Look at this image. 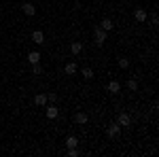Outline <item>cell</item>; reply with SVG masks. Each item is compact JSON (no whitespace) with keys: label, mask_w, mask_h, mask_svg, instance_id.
Instances as JSON below:
<instances>
[{"label":"cell","mask_w":159,"mask_h":157,"mask_svg":"<svg viewBox=\"0 0 159 157\" xmlns=\"http://www.w3.org/2000/svg\"><path fill=\"white\" fill-rule=\"evenodd\" d=\"M93 38H96V45L102 47V45L106 43V32H104L100 25H96V28H93Z\"/></svg>","instance_id":"cell-1"},{"label":"cell","mask_w":159,"mask_h":157,"mask_svg":"<svg viewBox=\"0 0 159 157\" xmlns=\"http://www.w3.org/2000/svg\"><path fill=\"white\" fill-rule=\"evenodd\" d=\"M117 123H119L121 127H129V125H132V117H129V113H121V115L117 117Z\"/></svg>","instance_id":"cell-2"},{"label":"cell","mask_w":159,"mask_h":157,"mask_svg":"<svg viewBox=\"0 0 159 157\" xmlns=\"http://www.w3.org/2000/svg\"><path fill=\"white\" fill-rule=\"evenodd\" d=\"M32 43L45 45V32H43V30H34V32H32Z\"/></svg>","instance_id":"cell-3"},{"label":"cell","mask_w":159,"mask_h":157,"mask_svg":"<svg viewBox=\"0 0 159 157\" xmlns=\"http://www.w3.org/2000/svg\"><path fill=\"white\" fill-rule=\"evenodd\" d=\"M134 19H136V21H138V24H144V21H147V11L138 7V9H136V11H134Z\"/></svg>","instance_id":"cell-4"},{"label":"cell","mask_w":159,"mask_h":157,"mask_svg":"<svg viewBox=\"0 0 159 157\" xmlns=\"http://www.w3.org/2000/svg\"><path fill=\"white\" fill-rule=\"evenodd\" d=\"M106 132H108V136H110V138H117V136L121 134V125H119V123H110Z\"/></svg>","instance_id":"cell-5"},{"label":"cell","mask_w":159,"mask_h":157,"mask_svg":"<svg viewBox=\"0 0 159 157\" xmlns=\"http://www.w3.org/2000/svg\"><path fill=\"white\" fill-rule=\"evenodd\" d=\"M45 115H47V119H57V115H60V109L51 104V106H47V109H45Z\"/></svg>","instance_id":"cell-6"},{"label":"cell","mask_w":159,"mask_h":157,"mask_svg":"<svg viewBox=\"0 0 159 157\" xmlns=\"http://www.w3.org/2000/svg\"><path fill=\"white\" fill-rule=\"evenodd\" d=\"M21 11H24V15H28V17H32V15L36 13V7H34L32 2H25V4H21Z\"/></svg>","instance_id":"cell-7"},{"label":"cell","mask_w":159,"mask_h":157,"mask_svg":"<svg viewBox=\"0 0 159 157\" xmlns=\"http://www.w3.org/2000/svg\"><path fill=\"white\" fill-rule=\"evenodd\" d=\"M79 72V66H76V62H68L66 66H64V74H76Z\"/></svg>","instance_id":"cell-8"},{"label":"cell","mask_w":159,"mask_h":157,"mask_svg":"<svg viewBox=\"0 0 159 157\" xmlns=\"http://www.w3.org/2000/svg\"><path fill=\"white\" fill-rule=\"evenodd\" d=\"M70 51H72V55H79V53H83V43H81V40H74L72 45H70Z\"/></svg>","instance_id":"cell-9"},{"label":"cell","mask_w":159,"mask_h":157,"mask_svg":"<svg viewBox=\"0 0 159 157\" xmlns=\"http://www.w3.org/2000/svg\"><path fill=\"white\" fill-rule=\"evenodd\" d=\"M49 100H47V94H36V98H34V104L36 106H45Z\"/></svg>","instance_id":"cell-10"},{"label":"cell","mask_w":159,"mask_h":157,"mask_svg":"<svg viewBox=\"0 0 159 157\" xmlns=\"http://www.w3.org/2000/svg\"><path fill=\"white\" fill-rule=\"evenodd\" d=\"M106 89H108L110 94H119V91H121V85H119V81H110Z\"/></svg>","instance_id":"cell-11"},{"label":"cell","mask_w":159,"mask_h":157,"mask_svg":"<svg viewBox=\"0 0 159 157\" xmlns=\"http://www.w3.org/2000/svg\"><path fill=\"white\" fill-rule=\"evenodd\" d=\"M87 119H89V117H87L85 113H76V115H74V121H76L79 125H85V123H87Z\"/></svg>","instance_id":"cell-12"},{"label":"cell","mask_w":159,"mask_h":157,"mask_svg":"<svg viewBox=\"0 0 159 157\" xmlns=\"http://www.w3.org/2000/svg\"><path fill=\"white\" fill-rule=\"evenodd\" d=\"M28 62H30V64L40 62V53H38V51H30V53H28Z\"/></svg>","instance_id":"cell-13"},{"label":"cell","mask_w":159,"mask_h":157,"mask_svg":"<svg viewBox=\"0 0 159 157\" xmlns=\"http://www.w3.org/2000/svg\"><path fill=\"white\" fill-rule=\"evenodd\" d=\"M66 146H68V149L79 146V138H76V136H68V138H66Z\"/></svg>","instance_id":"cell-14"},{"label":"cell","mask_w":159,"mask_h":157,"mask_svg":"<svg viewBox=\"0 0 159 157\" xmlns=\"http://www.w3.org/2000/svg\"><path fill=\"white\" fill-rule=\"evenodd\" d=\"M112 21H110V19H102V24H100V28H102V30H104V32H110V30H112Z\"/></svg>","instance_id":"cell-15"},{"label":"cell","mask_w":159,"mask_h":157,"mask_svg":"<svg viewBox=\"0 0 159 157\" xmlns=\"http://www.w3.org/2000/svg\"><path fill=\"white\" fill-rule=\"evenodd\" d=\"M81 74H83V79H87V81H89V79H93V70H91V68H83Z\"/></svg>","instance_id":"cell-16"},{"label":"cell","mask_w":159,"mask_h":157,"mask_svg":"<svg viewBox=\"0 0 159 157\" xmlns=\"http://www.w3.org/2000/svg\"><path fill=\"white\" fill-rule=\"evenodd\" d=\"M127 89H129V91H136V89H138V81H136V79H127Z\"/></svg>","instance_id":"cell-17"},{"label":"cell","mask_w":159,"mask_h":157,"mask_svg":"<svg viewBox=\"0 0 159 157\" xmlns=\"http://www.w3.org/2000/svg\"><path fill=\"white\" fill-rule=\"evenodd\" d=\"M32 72H34V74H40V72H43V66H40L38 62H36V64H32Z\"/></svg>","instance_id":"cell-18"},{"label":"cell","mask_w":159,"mask_h":157,"mask_svg":"<svg viewBox=\"0 0 159 157\" xmlns=\"http://www.w3.org/2000/svg\"><path fill=\"white\" fill-rule=\"evenodd\" d=\"M119 66L121 68H129V60L127 58H119Z\"/></svg>","instance_id":"cell-19"},{"label":"cell","mask_w":159,"mask_h":157,"mask_svg":"<svg viewBox=\"0 0 159 157\" xmlns=\"http://www.w3.org/2000/svg\"><path fill=\"white\" fill-rule=\"evenodd\" d=\"M68 157H79V149L74 146V149H68Z\"/></svg>","instance_id":"cell-20"},{"label":"cell","mask_w":159,"mask_h":157,"mask_svg":"<svg viewBox=\"0 0 159 157\" xmlns=\"http://www.w3.org/2000/svg\"><path fill=\"white\" fill-rule=\"evenodd\" d=\"M47 100H49V102H55V100H57V94H47Z\"/></svg>","instance_id":"cell-21"}]
</instances>
